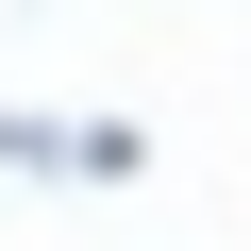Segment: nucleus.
<instances>
[{
  "label": "nucleus",
  "instance_id": "2",
  "mask_svg": "<svg viewBox=\"0 0 251 251\" xmlns=\"http://www.w3.org/2000/svg\"><path fill=\"white\" fill-rule=\"evenodd\" d=\"M67 168V100H0V184H50Z\"/></svg>",
  "mask_w": 251,
  "mask_h": 251
},
{
  "label": "nucleus",
  "instance_id": "1",
  "mask_svg": "<svg viewBox=\"0 0 251 251\" xmlns=\"http://www.w3.org/2000/svg\"><path fill=\"white\" fill-rule=\"evenodd\" d=\"M50 184H151V117H67V168Z\"/></svg>",
  "mask_w": 251,
  "mask_h": 251
}]
</instances>
